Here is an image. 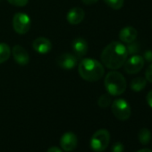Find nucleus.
<instances>
[{"label":"nucleus","mask_w":152,"mask_h":152,"mask_svg":"<svg viewBox=\"0 0 152 152\" xmlns=\"http://www.w3.org/2000/svg\"><path fill=\"white\" fill-rule=\"evenodd\" d=\"M128 57L126 47L119 41H112L102 51L100 58L102 64L111 70L121 68Z\"/></svg>","instance_id":"1"},{"label":"nucleus","mask_w":152,"mask_h":152,"mask_svg":"<svg viewBox=\"0 0 152 152\" xmlns=\"http://www.w3.org/2000/svg\"><path fill=\"white\" fill-rule=\"evenodd\" d=\"M78 72L81 77L87 82L94 83L99 81L105 73L103 64L93 58H83L79 65Z\"/></svg>","instance_id":"2"},{"label":"nucleus","mask_w":152,"mask_h":152,"mask_svg":"<svg viewBox=\"0 0 152 152\" xmlns=\"http://www.w3.org/2000/svg\"><path fill=\"white\" fill-rule=\"evenodd\" d=\"M105 88L111 96H119L123 94L127 87L126 80L124 75L116 71L109 72L105 77Z\"/></svg>","instance_id":"3"},{"label":"nucleus","mask_w":152,"mask_h":152,"mask_svg":"<svg viewBox=\"0 0 152 152\" xmlns=\"http://www.w3.org/2000/svg\"><path fill=\"white\" fill-rule=\"evenodd\" d=\"M110 141V133L106 129L98 130L91 139V148L95 152H103Z\"/></svg>","instance_id":"4"},{"label":"nucleus","mask_w":152,"mask_h":152,"mask_svg":"<svg viewBox=\"0 0 152 152\" xmlns=\"http://www.w3.org/2000/svg\"><path fill=\"white\" fill-rule=\"evenodd\" d=\"M113 115L120 121H126L130 118L132 109L129 103L123 99H117L114 100L111 106Z\"/></svg>","instance_id":"5"},{"label":"nucleus","mask_w":152,"mask_h":152,"mask_svg":"<svg viewBox=\"0 0 152 152\" xmlns=\"http://www.w3.org/2000/svg\"><path fill=\"white\" fill-rule=\"evenodd\" d=\"M31 18L25 13H16L13 18V28L18 34H26L31 29Z\"/></svg>","instance_id":"6"},{"label":"nucleus","mask_w":152,"mask_h":152,"mask_svg":"<svg viewBox=\"0 0 152 152\" xmlns=\"http://www.w3.org/2000/svg\"><path fill=\"white\" fill-rule=\"evenodd\" d=\"M144 66V59L139 55H132L130 58H127L124 67V71L128 74L138 73Z\"/></svg>","instance_id":"7"},{"label":"nucleus","mask_w":152,"mask_h":152,"mask_svg":"<svg viewBox=\"0 0 152 152\" xmlns=\"http://www.w3.org/2000/svg\"><path fill=\"white\" fill-rule=\"evenodd\" d=\"M77 145H78V138L72 132L64 133L60 139V146L66 152L72 151L73 149L76 148Z\"/></svg>","instance_id":"8"},{"label":"nucleus","mask_w":152,"mask_h":152,"mask_svg":"<svg viewBox=\"0 0 152 152\" xmlns=\"http://www.w3.org/2000/svg\"><path fill=\"white\" fill-rule=\"evenodd\" d=\"M72 51L77 58L83 57L87 52H88V42L87 40L83 37H77L75 38L72 42Z\"/></svg>","instance_id":"9"},{"label":"nucleus","mask_w":152,"mask_h":152,"mask_svg":"<svg viewBox=\"0 0 152 152\" xmlns=\"http://www.w3.org/2000/svg\"><path fill=\"white\" fill-rule=\"evenodd\" d=\"M56 62L59 67L65 70H71L77 65L78 59L75 56V55L70 53H64L57 57Z\"/></svg>","instance_id":"10"},{"label":"nucleus","mask_w":152,"mask_h":152,"mask_svg":"<svg viewBox=\"0 0 152 152\" xmlns=\"http://www.w3.org/2000/svg\"><path fill=\"white\" fill-rule=\"evenodd\" d=\"M11 53L13 54L15 61L18 64H20L22 66H25L29 64L30 56H29L28 52L26 51V49L23 47H22L21 45L14 46L13 49L11 50Z\"/></svg>","instance_id":"11"},{"label":"nucleus","mask_w":152,"mask_h":152,"mask_svg":"<svg viewBox=\"0 0 152 152\" xmlns=\"http://www.w3.org/2000/svg\"><path fill=\"white\" fill-rule=\"evenodd\" d=\"M32 48L36 52L44 55L48 54L52 49V43L45 37H39L32 42Z\"/></svg>","instance_id":"12"},{"label":"nucleus","mask_w":152,"mask_h":152,"mask_svg":"<svg viewBox=\"0 0 152 152\" xmlns=\"http://www.w3.org/2000/svg\"><path fill=\"white\" fill-rule=\"evenodd\" d=\"M85 16V12L80 7H73L69 10L66 15V20L70 24L77 25L80 24Z\"/></svg>","instance_id":"13"},{"label":"nucleus","mask_w":152,"mask_h":152,"mask_svg":"<svg viewBox=\"0 0 152 152\" xmlns=\"http://www.w3.org/2000/svg\"><path fill=\"white\" fill-rule=\"evenodd\" d=\"M137 35H138V32L135 28H133L132 26H126V27H124L120 31L119 39L122 42L129 44L131 42L135 41Z\"/></svg>","instance_id":"14"},{"label":"nucleus","mask_w":152,"mask_h":152,"mask_svg":"<svg viewBox=\"0 0 152 152\" xmlns=\"http://www.w3.org/2000/svg\"><path fill=\"white\" fill-rule=\"evenodd\" d=\"M146 85H147V80L144 77H141V76L134 78L131 82V89L135 92L141 91L142 90L145 89Z\"/></svg>","instance_id":"15"},{"label":"nucleus","mask_w":152,"mask_h":152,"mask_svg":"<svg viewBox=\"0 0 152 152\" xmlns=\"http://www.w3.org/2000/svg\"><path fill=\"white\" fill-rule=\"evenodd\" d=\"M11 56L10 47L4 42L0 43V64H3L9 59Z\"/></svg>","instance_id":"16"},{"label":"nucleus","mask_w":152,"mask_h":152,"mask_svg":"<svg viewBox=\"0 0 152 152\" xmlns=\"http://www.w3.org/2000/svg\"><path fill=\"white\" fill-rule=\"evenodd\" d=\"M138 139L139 141L142 144V145H147L148 144V142L151 140V133L150 131L147 128H142L140 130L139 134H138Z\"/></svg>","instance_id":"17"},{"label":"nucleus","mask_w":152,"mask_h":152,"mask_svg":"<svg viewBox=\"0 0 152 152\" xmlns=\"http://www.w3.org/2000/svg\"><path fill=\"white\" fill-rule=\"evenodd\" d=\"M111 104V98L108 94H103L98 100V105L101 108H107Z\"/></svg>","instance_id":"18"},{"label":"nucleus","mask_w":152,"mask_h":152,"mask_svg":"<svg viewBox=\"0 0 152 152\" xmlns=\"http://www.w3.org/2000/svg\"><path fill=\"white\" fill-rule=\"evenodd\" d=\"M104 2L112 9L119 10L123 7L124 0H104Z\"/></svg>","instance_id":"19"},{"label":"nucleus","mask_w":152,"mask_h":152,"mask_svg":"<svg viewBox=\"0 0 152 152\" xmlns=\"http://www.w3.org/2000/svg\"><path fill=\"white\" fill-rule=\"evenodd\" d=\"M127 48V52H128V55H135L136 53L139 52V49H140V46H139V43L133 41V42H131L127 45L126 47Z\"/></svg>","instance_id":"20"},{"label":"nucleus","mask_w":152,"mask_h":152,"mask_svg":"<svg viewBox=\"0 0 152 152\" xmlns=\"http://www.w3.org/2000/svg\"><path fill=\"white\" fill-rule=\"evenodd\" d=\"M7 1L13 6L21 7H25L28 4L29 0H7Z\"/></svg>","instance_id":"21"},{"label":"nucleus","mask_w":152,"mask_h":152,"mask_svg":"<svg viewBox=\"0 0 152 152\" xmlns=\"http://www.w3.org/2000/svg\"><path fill=\"white\" fill-rule=\"evenodd\" d=\"M145 79L147 80V82L152 83V63L148 66L145 72Z\"/></svg>","instance_id":"22"},{"label":"nucleus","mask_w":152,"mask_h":152,"mask_svg":"<svg viewBox=\"0 0 152 152\" xmlns=\"http://www.w3.org/2000/svg\"><path fill=\"white\" fill-rule=\"evenodd\" d=\"M143 59L148 63H152V50H146L143 54Z\"/></svg>","instance_id":"23"},{"label":"nucleus","mask_w":152,"mask_h":152,"mask_svg":"<svg viewBox=\"0 0 152 152\" xmlns=\"http://www.w3.org/2000/svg\"><path fill=\"white\" fill-rule=\"evenodd\" d=\"M112 151H113V152H123V151H124V146H123V144H121V143H119V142L115 143V144L113 146Z\"/></svg>","instance_id":"24"},{"label":"nucleus","mask_w":152,"mask_h":152,"mask_svg":"<svg viewBox=\"0 0 152 152\" xmlns=\"http://www.w3.org/2000/svg\"><path fill=\"white\" fill-rule=\"evenodd\" d=\"M146 100H147L148 105L152 108V91H150L148 93V95H147V97H146Z\"/></svg>","instance_id":"25"},{"label":"nucleus","mask_w":152,"mask_h":152,"mask_svg":"<svg viewBox=\"0 0 152 152\" xmlns=\"http://www.w3.org/2000/svg\"><path fill=\"white\" fill-rule=\"evenodd\" d=\"M83 3L85 4V5H88V6H91V5H93V4H96L99 0H82Z\"/></svg>","instance_id":"26"},{"label":"nucleus","mask_w":152,"mask_h":152,"mask_svg":"<svg viewBox=\"0 0 152 152\" xmlns=\"http://www.w3.org/2000/svg\"><path fill=\"white\" fill-rule=\"evenodd\" d=\"M47 152H63V151H62L59 148L53 146V147H50V148L48 149V151H47Z\"/></svg>","instance_id":"27"},{"label":"nucleus","mask_w":152,"mask_h":152,"mask_svg":"<svg viewBox=\"0 0 152 152\" xmlns=\"http://www.w3.org/2000/svg\"><path fill=\"white\" fill-rule=\"evenodd\" d=\"M137 152H152V150L149 148H141V149L138 150Z\"/></svg>","instance_id":"28"},{"label":"nucleus","mask_w":152,"mask_h":152,"mask_svg":"<svg viewBox=\"0 0 152 152\" xmlns=\"http://www.w3.org/2000/svg\"><path fill=\"white\" fill-rule=\"evenodd\" d=\"M151 27H152V21H151Z\"/></svg>","instance_id":"29"},{"label":"nucleus","mask_w":152,"mask_h":152,"mask_svg":"<svg viewBox=\"0 0 152 152\" xmlns=\"http://www.w3.org/2000/svg\"><path fill=\"white\" fill-rule=\"evenodd\" d=\"M0 1H1V0H0Z\"/></svg>","instance_id":"30"}]
</instances>
